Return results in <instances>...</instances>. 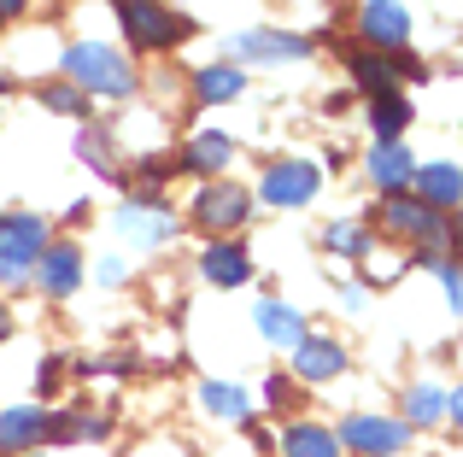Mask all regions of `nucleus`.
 I'll use <instances>...</instances> for the list:
<instances>
[{
	"instance_id": "1",
	"label": "nucleus",
	"mask_w": 463,
	"mask_h": 457,
	"mask_svg": "<svg viewBox=\"0 0 463 457\" xmlns=\"http://www.w3.org/2000/svg\"><path fill=\"white\" fill-rule=\"evenodd\" d=\"M65 77H71L77 94H112V100L136 94V65H129L118 47H106V42L65 47Z\"/></svg>"
},
{
	"instance_id": "2",
	"label": "nucleus",
	"mask_w": 463,
	"mask_h": 457,
	"mask_svg": "<svg viewBox=\"0 0 463 457\" xmlns=\"http://www.w3.org/2000/svg\"><path fill=\"white\" fill-rule=\"evenodd\" d=\"M112 6H118L124 35H129L136 47H147V53H153V47H176L182 35H188V23H182L176 12L165 6V0H112Z\"/></svg>"
},
{
	"instance_id": "3",
	"label": "nucleus",
	"mask_w": 463,
	"mask_h": 457,
	"mask_svg": "<svg viewBox=\"0 0 463 457\" xmlns=\"http://www.w3.org/2000/svg\"><path fill=\"white\" fill-rule=\"evenodd\" d=\"M42 252H47V223L35 218V211L6 218V223H0V282H24Z\"/></svg>"
},
{
	"instance_id": "4",
	"label": "nucleus",
	"mask_w": 463,
	"mask_h": 457,
	"mask_svg": "<svg viewBox=\"0 0 463 457\" xmlns=\"http://www.w3.org/2000/svg\"><path fill=\"white\" fill-rule=\"evenodd\" d=\"M335 440L352 446L358 457H393V452H405L411 428L399 423V416H346V428H340Z\"/></svg>"
},
{
	"instance_id": "5",
	"label": "nucleus",
	"mask_w": 463,
	"mask_h": 457,
	"mask_svg": "<svg viewBox=\"0 0 463 457\" xmlns=\"http://www.w3.org/2000/svg\"><path fill=\"white\" fill-rule=\"evenodd\" d=\"M317 164L311 159H282V164H270L264 171V182H259V200L264 206H306V200L317 194Z\"/></svg>"
},
{
	"instance_id": "6",
	"label": "nucleus",
	"mask_w": 463,
	"mask_h": 457,
	"mask_svg": "<svg viewBox=\"0 0 463 457\" xmlns=\"http://www.w3.org/2000/svg\"><path fill=\"white\" fill-rule=\"evenodd\" d=\"M118 235L136 240V247H170V240H176V218H170V206H158V200H129V206L118 211Z\"/></svg>"
},
{
	"instance_id": "7",
	"label": "nucleus",
	"mask_w": 463,
	"mask_h": 457,
	"mask_svg": "<svg viewBox=\"0 0 463 457\" xmlns=\"http://www.w3.org/2000/svg\"><path fill=\"white\" fill-rule=\"evenodd\" d=\"M194 218L205 228H241L252 218V194L241 182H212V188H200V200H194Z\"/></svg>"
},
{
	"instance_id": "8",
	"label": "nucleus",
	"mask_w": 463,
	"mask_h": 457,
	"mask_svg": "<svg viewBox=\"0 0 463 457\" xmlns=\"http://www.w3.org/2000/svg\"><path fill=\"white\" fill-rule=\"evenodd\" d=\"M382 223L393 228V235H405V240H446V218L440 211H429L422 200H405V194H387V206H382Z\"/></svg>"
},
{
	"instance_id": "9",
	"label": "nucleus",
	"mask_w": 463,
	"mask_h": 457,
	"mask_svg": "<svg viewBox=\"0 0 463 457\" xmlns=\"http://www.w3.org/2000/svg\"><path fill=\"white\" fill-rule=\"evenodd\" d=\"M358 35L370 47H405V35H411V12L399 6V0H370V6H364V18H358Z\"/></svg>"
},
{
	"instance_id": "10",
	"label": "nucleus",
	"mask_w": 463,
	"mask_h": 457,
	"mask_svg": "<svg viewBox=\"0 0 463 457\" xmlns=\"http://www.w3.org/2000/svg\"><path fill=\"white\" fill-rule=\"evenodd\" d=\"M241 59H259V65H288V59H311L306 35H282V30H247L235 42Z\"/></svg>"
},
{
	"instance_id": "11",
	"label": "nucleus",
	"mask_w": 463,
	"mask_h": 457,
	"mask_svg": "<svg viewBox=\"0 0 463 457\" xmlns=\"http://www.w3.org/2000/svg\"><path fill=\"white\" fill-rule=\"evenodd\" d=\"M47 440V411L42 405H12L0 416V452L6 457H24V446H42Z\"/></svg>"
},
{
	"instance_id": "12",
	"label": "nucleus",
	"mask_w": 463,
	"mask_h": 457,
	"mask_svg": "<svg viewBox=\"0 0 463 457\" xmlns=\"http://www.w3.org/2000/svg\"><path fill=\"white\" fill-rule=\"evenodd\" d=\"M200 275L212 287H241L252 275V252L235 247V240H212V247H205V258H200Z\"/></svg>"
},
{
	"instance_id": "13",
	"label": "nucleus",
	"mask_w": 463,
	"mask_h": 457,
	"mask_svg": "<svg viewBox=\"0 0 463 457\" xmlns=\"http://www.w3.org/2000/svg\"><path fill=\"white\" fill-rule=\"evenodd\" d=\"M364 171H370V182L382 188V194H405V182L417 176V159L405 153V141H382V147L370 153Z\"/></svg>"
},
{
	"instance_id": "14",
	"label": "nucleus",
	"mask_w": 463,
	"mask_h": 457,
	"mask_svg": "<svg viewBox=\"0 0 463 457\" xmlns=\"http://www.w3.org/2000/svg\"><path fill=\"white\" fill-rule=\"evenodd\" d=\"M340 369H346V352H340L335 340H323V334H306V340L294 346V376L299 381H335Z\"/></svg>"
},
{
	"instance_id": "15",
	"label": "nucleus",
	"mask_w": 463,
	"mask_h": 457,
	"mask_svg": "<svg viewBox=\"0 0 463 457\" xmlns=\"http://www.w3.org/2000/svg\"><path fill=\"white\" fill-rule=\"evenodd\" d=\"M35 275H42V287L53 299H71L82 282V252L77 247H47L42 258H35Z\"/></svg>"
},
{
	"instance_id": "16",
	"label": "nucleus",
	"mask_w": 463,
	"mask_h": 457,
	"mask_svg": "<svg viewBox=\"0 0 463 457\" xmlns=\"http://www.w3.org/2000/svg\"><path fill=\"white\" fill-rule=\"evenodd\" d=\"M252 322H259V334L276 340V346H299L311 334L306 317H299L294 305H282V299H259V305H252Z\"/></svg>"
},
{
	"instance_id": "17",
	"label": "nucleus",
	"mask_w": 463,
	"mask_h": 457,
	"mask_svg": "<svg viewBox=\"0 0 463 457\" xmlns=\"http://www.w3.org/2000/svg\"><path fill=\"white\" fill-rule=\"evenodd\" d=\"M417 182H422V206L429 211H458V200H463V176H458V164H422L417 171Z\"/></svg>"
},
{
	"instance_id": "18",
	"label": "nucleus",
	"mask_w": 463,
	"mask_h": 457,
	"mask_svg": "<svg viewBox=\"0 0 463 457\" xmlns=\"http://www.w3.org/2000/svg\"><path fill=\"white\" fill-rule=\"evenodd\" d=\"M440 416H458V393H440L429 381L405 393V428L411 423H440Z\"/></svg>"
},
{
	"instance_id": "19",
	"label": "nucleus",
	"mask_w": 463,
	"mask_h": 457,
	"mask_svg": "<svg viewBox=\"0 0 463 457\" xmlns=\"http://www.w3.org/2000/svg\"><path fill=\"white\" fill-rule=\"evenodd\" d=\"M282 452L288 457H340V440L328 434L323 423H294L282 434Z\"/></svg>"
},
{
	"instance_id": "20",
	"label": "nucleus",
	"mask_w": 463,
	"mask_h": 457,
	"mask_svg": "<svg viewBox=\"0 0 463 457\" xmlns=\"http://www.w3.org/2000/svg\"><path fill=\"white\" fill-rule=\"evenodd\" d=\"M370 124H375V135H382V141H399V135H405V124H411V100L399 89L375 94V100H370Z\"/></svg>"
},
{
	"instance_id": "21",
	"label": "nucleus",
	"mask_w": 463,
	"mask_h": 457,
	"mask_svg": "<svg viewBox=\"0 0 463 457\" xmlns=\"http://www.w3.org/2000/svg\"><path fill=\"white\" fill-rule=\"evenodd\" d=\"M229 159H235V141H229V135H212V129H205V135H194L188 153H182V164H188V171H223Z\"/></svg>"
},
{
	"instance_id": "22",
	"label": "nucleus",
	"mask_w": 463,
	"mask_h": 457,
	"mask_svg": "<svg viewBox=\"0 0 463 457\" xmlns=\"http://www.w3.org/2000/svg\"><path fill=\"white\" fill-rule=\"evenodd\" d=\"M200 405L212 416H223V423H247V411H252V399L241 387H229V381H205V387H200Z\"/></svg>"
},
{
	"instance_id": "23",
	"label": "nucleus",
	"mask_w": 463,
	"mask_h": 457,
	"mask_svg": "<svg viewBox=\"0 0 463 457\" xmlns=\"http://www.w3.org/2000/svg\"><path fill=\"white\" fill-rule=\"evenodd\" d=\"M241 89H247V70H235V65H205L200 77H194V94H200V100H235Z\"/></svg>"
},
{
	"instance_id": "24",
	"label": "nucleus",
	"mask_w": 463,
	"mask_h": 457,
	"mask_svg": "<svg viewBox=\"0 0 463 457\" xmlns=\"http://www.w3.org/2000/svg\"><path fill=\"white\" fill-rule=\"evenodd\" d=\"M346 70H352V82H364L370 94L393 89V59L387 53H346Z\"/></svg>"
},
{
	"instance_id": "25",
	"label": "nucleus",
	"mask_w": 463,
	"mask_h": 457,
	"mask_svg": "<svg viewBox=\"0 0 463 457\" xmlns=\"http://www.w3.org/2000/svg\"><path fill=\"white\" fill-rule=\"evenodd\" d=\"M328 247H335L340 258H370L375 240H370V228H364V223H328Z\"/></svg>"
},
{
	"instance_id": "26",
	"label": "nucleus",
	"mask_w": 463,
	"mask_h": 457,
	"mask_svg": "<svg viewBox=\"0 0 463 457\" xmlns=\"http://www.w3.org/2000/svg\"><path fill=\"white\" fill-rule=\"evenodd\" d=\"M82 159H89L100 176H118V159H112V147H106L100 129H89V135H82Z\"/></svg>"
},
{
	"instance_id": "27",
	"label": "nucleus",
	"mask_w": 463,
	"mask_h": 457,
	"mask_svg": "<svg viewBox=\"0 0 463 457\" xmlns=\"http://www.w3.org/2000/svg\"><path fill=\"white\" fill-rule=\"evenodd\" d=\"M42 100H47V112H65V117H82V94L71 89V82H53V89H47Z\"/></svg>"
},
{
	"instance_id": "28",
	"label": "nucleus",
	"mask_w": 463,
	"mask_h": 457,
	"mask_svg": "<svg viewBox=\"0 0 463 457\" xmlns=\"http://www.w3.org/2000/svg\"><path fill=\"white\" fill-rule=\"evenodd\" d=\"M429 270H434V275H440V282H446V305L458 311V305H463V287H458V264L446 258V252H434V258H429Z\"/></svg>"
},
{
	"instance_id": "29",
	"label": "nucleus",
	"mask_w": 463,
	"mask_h": 457,
	"mask_svg": "<svg viewBox=\"0 0 463 457\" xmlns=\"http://www.w3.org/2000/svg\"><path fill=\"white\" fill-rule=\"evenodd\" d=\"M264 405L288 411V405H294V381H288V376H270V381H264Z\"/></svg>"
},
{
	"instance_id": "30",
	"label": "nucleus",
	"mask_w": 463,
	"mask_h": 457,
	"mask_svg": "<svg viewBox=\"0 0 463 457\" xmlns=\"http://www.w3.org/2000/svg\"><path fill=\"white\" fill-rule=\"evenodd\" d=\"M124 275H129V264H124V258H106V264H100V282H106V287H118Z\"/></svg>"
},
{
	"instance_id": "31",
	"label": "nucleus",
	"mask_w": 463,
	"mask_h": 457,
	"mask_svg": "<svg viewBox=\"0 0 463 457\" xmlns=\"http://www.w3.org/2000/svg\"><path fill=\"white\" fill-rule=\"evenodd\" d=\"M24 12V0H0V18H18Z\"/></svg>"
},
{
	"instance_id": "32",
	"label": "nucleus",
	"mask_w": 463,
	"mask_h": 457,
	"mask_svg": "<svg viewBox=\"0 0 463 457\" xmlns=\"http://www.w3.org/2000/svg\"><path fill=\"white\" fill-rule=\"evenodd\" d=\"M6 334H12V317H6V305H0V340H6Z\"/></svg>"
},
{
	"instance_id": "33",
	"label": "nucleus",
	"mask_w": 463,
	"mask_h": 457,
	"mask_svg": "<svg viewBox=\"0 0 463 457\" xmlns=\"http://www.w3.org/2000/svg\"><path fill=\"white\" fill-rule=\"evenodd\" d=\"M30 457H42V452H30Z\"/></svg>"
}]
</instances>
